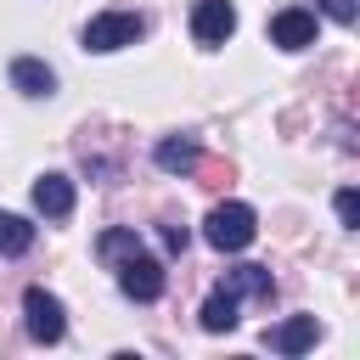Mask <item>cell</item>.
<instances>
[{"mask_svg":"<svg viewBox=\"0 0 360 360\" xmlns=\"http://www.w3.org/2000/svg\"><path fill=\"white\" fill-rule=\"evenodd\" d=\"M34 214L68 219V214H73V180H68V174H39V180H34Z\"/></svg>","mask_w":360,"mask_h":360,"instance_id":"obj_9","label":"cell"},{"mask_svg":"<svg viewBox=\"0 0 360 360\" xmlns=\"http://www.w3.org/2000/svg\"><path fill=\"white\" fill-rule=\"evenodd\" d=\"M96 253H101L107 264H124L129 253H141V236H135V231H101V242H96Z\"/></svg>","mask_w":360,"mask_h":360,"instance_id":"obj_14","label":"cell"},{"mask_svg":"<svg viewBox=\"0 0 360 360\" xmlns=\"http://www.w3.org/2000/svg\"><path fill=\"white\" fill-rule=\"evenodd\" d=\"M202 236H208V248H219V253H242V248L259 236V214H253L248 202H219V208H208Z\"/></svg>","mask_w":360,"mask_h":360,"instance_id":"obj_1","label":"cell"},{"mask_svg":"<svg viewBox=\"0 0 360 360\" xmlns=\"http://www.w3.org/2000/svg\"><path fill=\"white\" fill-rule=\"evenodd\" d=\"M118 292L135 298V304H158V298H163V264H158L146 248L129 253V259L118 264Z\"/></svg>","mask_w":360,"mask_h":360,"instance_id":"obj_4","label":"cell"},{"mask_svg":"<svg viewBox=\"0 0 360 360\" xmlns=\"http://www.w3.org/2000/svg\"><path fill=\"white\" fill-rule=\"evenodd\" d=\"M270 45H281V51H304V45H315V11H304V6L276 11V17H270Z\"/></svg>","mask_w":360,"mask_h":360,"instance_id":"obj_7","label":"cell"},{"mask_svg":"<svg viewBox=\"0 0 360 360\" xmlns=\"http://www.w3.org/2000/svg\"><path fill=\"white\" fill-rule=\"evenodd\" d=\"M163 242L180 253V248H186V225H163Z\"/></svg>","mask_w":360,"mask_h":360,"instance_id":"obj_17","label":"cell"},{"mask_svg":"<svg viewBox=\"0 0 360 360\" xmlns=\"http://www.w3.org/2000/svg\"><path fill=\"white\" fill-rule=\"evenodd\" d=\"M146 34V17L141 11H96L90 22H84V51H96V56H107V51H124V45H135Z\"/></svg>","mask_w":360,"mask_h":360,"instance_id":"obj_2","label":"cell"},{"mask_svg":"<svg viewBox=\"0 0 360 360\" xmlns=\"http://www.w3.org/2000/svg\"><path fill=\"white\" fill-rule=\"evenodd\" d=\"M219 287H225L236 304H242V298H259V304H270V298H276V276H270L264 264H236V270H225V281H219Z\"/></svg>","mask_w":360,"mask_h":360,"instance_id":"obj_8","label":"cell"},{"mask_svg":"<svg viewBox=\"0 0 360 360\" xmlns=\"http://www.w3.org/2000/svg\"><path fill=\"white\" fill-rule=\"evenodd\" d=\"M338 219H343V225H349V231H354V225H360V197H354V191H349V186H343V191H338Z\"/></svg>","mask_w":360,"mask_h":360,"instance_id":"obj_15","label":"cell"},{"mask_svg":"<svg viewBox=\"0 0 360 360\" xmlns=\"http://www.w3.org/2000/svg\"><path fill=\"white\" fill-rule=\"evenodd\" d=\"M158 169H169V174H186L191 163H197V141L191 135H169V141H158Z\"/></svg>","mask_w":360,"mask_h":360,"instance_id":"obj_11","label":"cell"},{"mask_svg":"<svg viewBox=\"0 0 360 360\" xmlns=\"http://www.w3.org/2000/svg\"><path fill=\"white\" fill-rule=\"evenodd\" d=\"M315 6H321V11L332 17V22H354V11H360L354 0H315Z\"/></svg>","mask_w":360,"mask_h":360,"instance_id":"obj_16","label":"cell"},{"mask_svg":"<svg viewBox=\"0 0 360 360\" xmlns=\"http://www.w3.org/2000/svg\"><path fill=\"white\" fill-rule=\"evenodd\" d=\"M11 84H17L22 96H51V90H56V73H51V62H39V56H17V62H11Z\"/></svg>","mask_w":360,"mask_h":360,"instance_id":"obj_10","label":"cell"},{"mask_svg":"<svg viewBox=\"0 0 360 360\" xmlns=\"http://www.w3.org/2000/svg\"><path fill=\"white\" fill-rule=\"evenodd\" d=\"M315 338H321V321L315 315H287V321H276L264 332V349L270 354H304V349H315Z\"/></svg>","mask_w":360,"mask_h":360,"instance_id":"obj_6","label":"cell"},{"mask_svg":"<svg viewBox=\"0 0 360 360\" xmlns=\"http://www.w3.org/2000/svg\"><path fill=\"white\" fill-rule=\"evenodd\" d=\"M242 315H236V298L225 292V287H214L208 298H202V332H231Z\"/></svg>","mask_w":360,"mask_h":360,"instance_id":"obj_12","label":"cell"},{"mask_svg":"<svg viewBox=\"0 0 360 360\" xmlns=\"http://www.w3.org/2000/svg\"><path fill=\"white\" fill-rule=\"evenodd\" d=\"M236 34V6L231 0H197V11H191V39L197 45H225Z\"/></svg>","mask_w":360,"mask_h":360,"instance_id":"obj_5","label":"cell"},{"mask_svg":"<svg viewBox=\"0 0 360 360\" xmlns=\"http://www.w3.org/2000/svg\"><path fill=\"white\" fill-rule=\"evenodd\" d=\"M34 248V225L22 219V214H6L0 208V259H17V253H28Z\"/></svg>","mask_w":360,"mask_h":360,"instance_id":"obj_13","label":"cell"},{"mask_svg":"<svg viewBox=\"0 0 360 360\" xmlns=\"http://www.w3.org/2000/svg\"><path fill=\"white\" fill-rule=\"evenodd\" d=\"M22 326H28L34 343H62V332H68V309H62V298L45 292V287H28V292H22Z\"/></svg>","mask_w":360,"mask_h":360,"instance_id":"obj_3","label":"cell"}]
</instances>
